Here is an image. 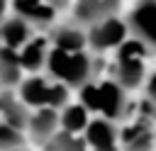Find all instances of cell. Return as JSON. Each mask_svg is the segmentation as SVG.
I'll return each mask as SVG.
<instances>
[{
    "label": "cell",
    "mask_w": 156,
    "mask_h": 151,
    "mask_svg": "<svg viewBox=\"0 0 156 151\" xmlns=\"http://www.w3.org/2000/svg\"><path fill=\"white\" fill-rule=\"evenodd\" d=\"M100 151H122V146H115V149H100Z\"/></svg>",
    "instance_id": "cell-24"
},
{
    "label": "cell",
    "mask_w": 156,
    "mask_h": 151,
    "mask_svg": "<svg viewBox=\"0 0 156 151\" xmlns=\"http://www.w3.org/2000/svg\"><path fill=\"white\" fill-rule=\"evenodd\" d=\"M127 39H129V27L117 15L88 27V46L93 51H110V49L117 51Z\"/></svg>",
    "instance_id": "cell-4"
},
{
    "label": "cell",
    "mask_w": 156,
    "mask_h": 151,
    "mask_svg": "<svg viewBox=\"0 0 156 151\" xmlns=\"http://www.w3.org/2000/svg\"><path fill=\"white\" fill-rule=\"evenodd\" d=\"M5 10H7V0H0V19L5 17Z\"/></svg>",
    "instance_id": "cell-23"
},
{
    "label": "cell",
    "mask_w": 156,
    "mask_h": 151,
    "mask_svg": "<svg viewBox=\"0 0 156 151\" xmlns=\"http://www.w3.org/2000/svg\"><path fill=\"white\" fill-rule=\"evenodd\" d=\"M124 110H127V90L115 78L100 80V117L117 122L119 117H124Z\"/></svg>",
    "instance_id": "cell-9"
},
{
    "label": "cell",
    "mask_w": 156,
    "mask_h": 151,
    "mask_svg": "<svg viewBox=\"0 0 156 151\" xmlns=\"http://www.w3.org/2000/svg\"><path fill=\"white\" fill-rule=\"evenodd\" d=\"M129 34L156 51V0H139L127 15Z\"/></svg>",
    "instance_id": "cell-5"
},
{
    "label": "cell",
    "mask_w": 156,
    "mask_h": 151,
    "mask_svg": "<svg viewBox=\"0 0 156 151\" xmlns=\"http://www.w3.org/2000/svg\"><path fill=\"white\" fill-rule=\"evenodd\" d=\"M83 136H85L90 151L119 146V129H117V124H115L112 119H105V117L90 119V124H88V129H85Z\"/></svg>",
    "instance_id": "cell-10"
},
{
    "label": "cell",
    "mask_w": 156,
    "mask_h": 151,
    "mask_svg": "<svg viewBox=\"0 0 156 151\" xmlns=\"http://www.w3.org/2000/svg\"><path fill=\"white\" fill-rule=\"evenodd\" d=\"M29 117H32V112H29L27 102L20 95H15L12 90H2L0 93V119L2 122L12 124L20 132H27Z\"/></svg>",
    "instance_id": "cell-12"
},
{
    "label": "cell",
    "mask_w": 156,
    "mask_h": 151,
    "mask_svg": "<svg viewBox=\"0 0 156 151\" xmlns=\"http://www.w3.org/2000/svg\"><path fill=\"white\" fill-rule=\"evenodd\" d=\"M22 61H20V51L10 49V46H0V88L10 90L15 85L22 83Z\"/></svg>",
    "instance_id": "cell-16"
},
{
    "label": "cell",
    "mask_w": 156,
    "mask_h": 151,
    "mask_svg": "<svg viewBox=\"0 0 156 151\" xmlns=\"http://www.w3.org/2000/svg\"><path fill=\"white\" fill-rule=\"evenodd\" d=\"M44 149H46V151H90L85 136L71 134V132H63V129H58V132L54 134V139H51Z\"/></svg>",
    "instance_id": "cell-18"
},
{
    "label": "cell",
    "mask_w": 156,
    "mask_h": 151,
    "mask_svg": "<svg viewBox=\"0 0 156 151\" xmlns=\"http://www.w3.org/2000/svg\"><path fill=\"white\" fill-rule=\"evenodd\" d=\"M90 114L93 112L83 102H68L66 107H61V129L71 134H85L90 124Z\"/></svg>",
    "instance_id": "cell-17"
},
{
    "label": "cell",
    "mask_w": 156,
    "mask_h": 151,
    "mask_svg": "<svg viewBox=\"0 0 156 151\" xmlns=\"http://www.w3.org/2000/svg\"><path fill=\"white\" fill-rule=\"evenodd\" d=\"M144 90H146V100H151L156 105V68L146 76V88Z\"/></svg>",
    "instance_id": "cell-21"
},
{
    "label": "cell",
    "mask_w": 156,
    "mask_h": 151,
    "mask_svg": "<svg viewBox=\"0 0 156 151\" xmlns=\"http://www.w3.org/2000/svg\"><path fill=\"white\" fill-rule=\"evenodd\" d=\"M46 2H49L56 12H58V10H66L68 5H73V0H46Z\"/></svg>",
    "instance_id": "cell-22"
},
{
    "label": "cell",
    "mask_w": 156,
    "mask_h": 151,
    "mask_svg": "<svg viewBox=\"0 0 156 151\" xmlns=\"http://www.w3.org/2000/svg\"><path fill=\"white\" fill-rule=\"evenodd\" d=\"M68 85L54 80V78H41V76H29L27 80L20 83V97L27 102V107H66L68 105Z\"/></svg>",
    "instance_id": "cell-3"
},
{
    "label": "cell",
    "mask_w": 156,
    "mask_h": 151,
    "mask_svg": "<svg viewBox=\"0 0 156 151\" xmlns=\"http://www.w3.org/2000/svg\"><path fill=\"white\" fill-rule=\"evenodd\" d=\"M119 10V0H73L71 15L80 27H93L107 17H115Z\"/></svg>",
    "instance_id": "cell-7"
},
{
    "label": "cell",
    "mask_w": 156,
    "mask_h": 151,
    "mask_svg": "<svg viewBox=\"0 0 156 151\" xmlns=\"http://www.w3.org/2000/svg\"><path fill=\"white\" fill-rule=\"evenodd\" d=\"M78 97L93 114H100V80H90L78 88Z\"/></svg>",
    "instance_id": "cell-20"
},
{
    "label": "cell",
    "mask_w": 156,
    "mask_h": 151,
    "mask_svg": "<svg viewBox=\"0 0 156 151\" xmlns=\"http://www.w3.org/2000/svg\"><path fill=\"white\" fill-rule=\"evenodd\" d=\"M149 46L136 39L129 37L115 54V66H112V78L124 88V90H134L144 83L146 78V56H149Z\"/></svg>",
    "instance_id": "cell-2"
},
{
    "label": "cell",
    "mask_w": 156,
    "mask_h": 151,
    "mask_svg": "<svg viewBox=\"0 0 156 151\" xmlns=\"http://www.w3.org/2000/svg\"><path fill=\"white\" fill-rule=\"evenodd\" d=\"M58 129H61V112L56 107L34 110L29 117V124H27V134L32 136L34 144H41V146H46Z\"/></svg>",
    "instance_id": "cell-8"
},
{
    "label": "cell",
    "mask_w": 156,
    "mask_h": 151,
    "mask_svg": "<svg viewBox=\"0 0 156 151\" xmlns=\"http://www.w3.org/2000/svg\"><path fill=\"white\" fill-rule=\"evenodd\" d=\"M12 10L32 27H51L56 19V10L46 0H12Z\"/></svg>",
    "instance_id": "cell-13"
},
{
    "label": "cell",
    "mask_w": 156,
    "mask_h": 151,
    "mask_svg": "<svg viewBox=\"0 0 156 151\" xmlns=\"http://www.w3.org/2000/svg\"><path fill=\"white\" fill-rule=\"evenodd\" d=\"M51 46L54 49H61V51H85L88 46V29H83L80 24L76 22H68V24H58V27H51Z\"/></svg>",
    "instance_id": "cell-11"
},
{
    "label": "cell",
    "mask_w": 156,
    "mask_h": 151,
    "mask_svg": "<svg viewBox=\"0 0 156 151\" xmlns=\"http://www.w3.org/2000/svg\"><path fill=\"white\" fill-rule=\"evenodd\" d=\"M17 151H27V149H24V146H22V149H17Z\"/></svg>",
    "instance_id": "cell-25"
},
{
    "label": "cell",
    "mask_w": 156,
    "mask_h": 151,
    "mask_svg": "<svg viewBox=\"0 0 156 151\" xmlns=\"http://www.w3.org/2000/svg\"><path fill=\"white\" fill-rule=\"evenodd\" d=\"M29 39H32V24L27 19H22L20 15L5 17L0 22V41H2V46H10V49L20 51Z\"/></svg>",
    "instance_id": "cell-14"
},
{
    "label": "cell",
    "mask_w": 156,
    "mask_h": 151,
    "mask_svg": "<svg viewBox=\"0 0 156 151\" xmlns=\"http://www.w3.org/2000/svg\"><path fill=\"white\" fill-rule=\"evenodd\" d=\"M46 73L49 78L68 85V88H83L85 83L95 80V58L85 51H61V49H54L51 46V54H49V61H46Z\"/></svg>",
    "instance_id": "cell-1"
},
{
    "label": "cell",
    "mask_w": 156,
    "mask_h": 151,
    "mask_svg": "<svg viewBox=\"0 0 156 151\" xmlns=\"http://www.w3.org/2000/svg\"><path fill=\"white\" fill-rule=\"evenodd\" d=\"M119 146H122V151H154V146H156L154 122L136 114V119L127 122L119 129Z\"/></svg>",
    "instance_id": "cell-6"
},
{
    "label": "cell",
    "mask_w": 156,
    "mask_h": 151,
    "mask_svg": "<svg viewBox=\"0 0 156 151\" xmlns=\"http://www.w3.org/2000/svg\"><path fill=\"white\" fill-rule=\"evenodd\" d=\"M51 41L44 39V37H32L22 49H20V61H22V68L29 71V73H37L41 66H46L49 61V54H51Z\"/></svg>",
    "instance_id": "cell-15"
},
{
    "label": "cell",
    "mask_w": 156,
    "mask_h": 151,
    "mask_svg": "<svg viewBox=\"0 0 156 151\" xmlns=\"http://www.w3.org/2000/svg\"><path fill=\"white\" fill-rule=\"evenodd\" d=\"M24 146V132L0 119V151H17Z\"/></svg>",
    "instance_id": "cell-19"
}]
</instances>
